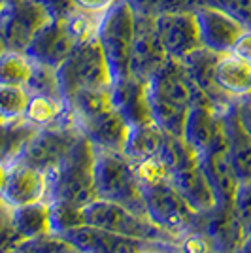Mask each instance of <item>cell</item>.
<instances>
[{"mask_svg":"<svg viewBox=\"0 0 251 253\" xmlns=\"http://www.w3.org/2000/svg\"><path fill=\"white\" fill-rule=\"evenodd\" d=\"M134 169L144 195L147 217L176 240L181 234L193 231L199 211L193 210L179 195L161 161L157 157L140 161L134 163Z\"/></svg>","mask_w":251,"mask_h":253,"instance_id":"1","label":"cell"},{"mask_svg":"<svg viewBox=\"0 0 251 253\" xmlns=\"http://www.w3.org/2000/svg\"><path fill=\"white\" fill-rule=\"evenodd\" d=\"M94 159L96 151L93 144L82 132L80 138L72 144V148L66 151L63 161L57 165V169L47 174L49 178L47 201L59 199L80 208H85L96 201Z\"/></svg>","mask_w":251,"mask_h":253,"instance_id":"2","label":"cell"},{"mask_svg":"<svg viewBox=\"0 0 251 253\" xmlns=\"http://www.w3.org/2000/svg\"><path fill=\"white\" fill-rule=\"evenodd\" d=\"M94 191L96 199L100 201L115 202L136 213L147 215L134 163L121 151H96Z\"/></svg>","mask_w":251,"mask_h":253,"instance_id":"3","label":"cell"},{"mask_svg":"<svg viewBox=\"0 0 251 253\" xmlns=\"http://www.w3.org/2000/svg\"><path fill=\"white\" fill-rule=\"evenodd\" d=\"M57 78L64 100L84 89H110L114 85L112 70L96 36L76 45L70 57L57 68Z\"/></svg>","mask_w":251,"mask_h":253,"instance_id":"4","label":"cell"},{"mask_svg":"<svg viewBox=\"0 0 251 253\" xmlns=\"http://www.w3.org/2000/svg\"><path fill=\"white\" fill-rule=\"evenodd\" d=\"M134 23H136V13L126 4V0H117L110 10L102 13L98 23L96 40L104 51L114 82L130 76Z\"/></svg>","mask_w":251,"mask_h":253,"instance_id":"5","label":"cell"},{"mask_svg":"<svg viewBox=\"0 0 251 253\" xmlns=\"http://www.w3.org/2000/svg\"><path fill=\"white\" fill-rule=\"evenodd\" d=\"M80 134H82L80 126L76 125V121L66 110V114L57 123L36 128L34 134L29 138V142L25 144V148L21 149L19 157L13 163L27 165L49 174L57 169V165L63 161L66 151L72 148V144L80 138Z\"/></svg>","mask_w":251,"mask_h":253,"instance_id":"6","label":"cell"},{"mask_svg":"<svg viewBox=\"0 0 251 253\" xmlns=\"http://www.w3.org/2000/svg\"><path fill=\"white\" fill-rule=\"evenodd\" d=\"M85 223L100 227L110 232L125 234L132 238H140L153 244H176V238L157 227L144 213H136L130 208H125L115 202L100 201L96 199L89 206L84 208Z\"/></svg>","mask_w":251,"mask_h":253,"instance_id":"7","label":"cell"},{"mask_svg":"<svg viewBox=\"0 0 251 253\" xmlns=\"http://www.w3.org/2000/svg\"><path fill=\"white\" fill-rule=\"evenodd\" d=\"M51 19L38 0H6L0 4V32L6 49L25 53L32 36Z\"/></svg>","mask_w":251,"mask_h":253,"instance_id":"8","label":"cell"},{"mask_svg":"<svg viewBox=\"0 0 251 253\" xmlns=\"http://www.w3.org/2000/svg\"><path fill=\"white\" fill-rule=\"evenodd\" d=\"M193 231L200 232L209 250L215 253H234L248 234L246 225L232 204H215L211 210L199 213Z\"/></svg>","mask_w":251,"mask_h":253,"instance_id":"9","label":"cell"},{"mask_svg":"<svg viewBox=\"0 0 251 253\" xmlns=\"http://www.w3.org/2000/svg\"><path fill=\"white\" fill-rule=\"evenodd\" d=\"M80 43L76 36L70 17L68 19H49L32 36L31 43L27 45L25 55L34 61L53 68H59L70 57V53Z\"/></svg>","mask_w":251,"mask_h":253,"instance_id":"10","label":"cell"},{"mask_svg":"<svg viewBox=\"0 0 251 253\" xmlns=\"http://www.w3.org/2000/svg\"><path fill=\"white\" fill-rule=\"evenodd\" d=\"M155 27L161 43L170 59H185L202 47L199 25L193 8L167 11L155 17Z\"/></svg>","mask_w":251,"mask_h":253,"instance_id":"11","label":"cell"},{"mask_svg":"<svg viewBox=\"0 0 251 253\" xmlns=\"http://www.w3.org/2000/svg\"><path fill=\"white\" fill-rule=\"evenodd\" d=\"M167 59L168 55L157 34L155 17L136 15L130 51V76L147 84L149 78L167 63Z\"/></svg>","mask_w":251,"mask_h":253,"instance_id":"12","label":"cell"},{"mask_svg":"<svg viewBox=\"0 0 251 253\" xmlns=\"http://www.w3.org/2000/svg\"><path fill=\"white\" fill-rule=\"evenodd\" d=\"M147 91L165 100L179 106H191L197 102H209V98L191 80L185 64L178 59H170L159 68L147 82Z\"/></svg>","mask_w":251,"mask_h":253,"instance_id":"13","label":"cell"},{"mask_svg":"<svg viewBox=\"0 0 251 253\" xmlns=\"http://www.w3.org/2000/svg\"><path fill=\"white\" fill-rule=\"evenodd\" d=\"M193 11L199 25L202 47H206L211 53L221 55V53L230 51L234 42L246 31L230 13L213 4H208V2L197 4Z\"/></svg>","mask_w":251,"mask_h":253,"instance_id":"14","label":"cell"},{"mask_svg":"<svg viewBox=\"0 0 251 253\" xmlns=\"http://www.w3.org/2000/svg\"><path fill=\"white\" fill-rule=\"evenodd\" d=\"M61 236H64L80 253H142L151 246H157L140 238L110 232L89 223H84Z\"/></svg>","mask_w":251,"mask_h":253,"instance_id":"15","label":"cell"},{"mask_svg":"<svg viewBox=\"0 0 251 253\" xmlns=\"http://www.w3.org/2000/svg\"><path fill=\"white\" fill-rule=\"evenodd\" d=\"M49 197V178L45 172L13 163L6 167V179L0 191V199L10 208L47 201Z\"/></svg>","mask_w":251,"mask_h":253,"instance_id":"16","label":"cell"},{"mask_svg":"<svg viewBox=\"0 0 251 253\" xmlns=\"http://www.w3.org/2000/svg\"><path fill=\"white\" fill-rule=\"evenodd\" d=\"M223 126L221 112L211 102L191 104L183 125V140L199 155L206 153Z\"/></svg>","mask_w":251,"mask_h":253,"instance_id":"17","label":"cell"},{"mask_svg":"<svg viewBox=\"0 0 251 253\" xmlns=\"http://www.w3.org/2000/svg\"><path fill=\"white\" fill-rule=\"evenodd\" d=\"M112 102L114 108L121 114L128 126L153 121L149 108V93L147 84L140 82L132 76H126L112 85Z\"/></svg>","mask_w":251,"mask_h":253,"instance_id":"18","label":"cell"},{"mask_svg":"<svg viewBox=\"0 0 251 253\" xmlns=\"http://www.w3.org/2000/svg\"><path fill=\"white\" fill-rule=\"evenodd\" d=\"M128 128H130L128 123L115 108L80 126V130L93 144L96 151H121V153L125 148Z\"/></svg>","mask_w":251,"mask_h":253,"instance_id":"19","label":"cell"},{"mask_svg":"<svg viewBox=\"0 0 251 253\" xmlns=\"http://www.w3.org/2000/svg\"><path fill=\"white\" fill-rule=\"evenodd\" d=\"M200 169L206 174L211 189L215 193L217 204H234L240 181L230 165L229 151L209 149L200 155Z\"/></svg>","mask_w":251,"mask_h":253,"instance_id":"20","label":"cell"},{"mask_svg":"<svg viewBox=\"0 0 251 253\" xmlns=\"http://www.w3.org/2000/svg\"><path fill=\"white\" fill-rule=\"evenodd\" d=\"M213 78L217 87L232 100H244L251 95V64L232 51L217 55Z\"/></svg>","mask_w":251,"mask_h":253,"instance_id":"21","label":"cell"},{"mask_svg":"<svg viewBox=\"0 0 251 253\" xmlns=\"http://www.w3.org/2000/svg\"><path fill=\"white\" fill-rule=\"evenodd\" d=\"M170 179H172L174 187L179 191V195L185 199V202L195 211L204 213V211L211 210L217 204L215 193L211 189L206 174L200 169V165L197 169L174 174V176H170Z\"/></svg>","mask_w":251,"mask_h":253,"instance_id":"22","label":"cell"},{"mask_svg":"<svg viewBox=\"0 0 251 253\" xmlns=\"http://www.w3.org/2000/svg\"><path fill=\"white\" fill-rule=\"evenodd\" d=\"M165 138H167L165 130L155 121H147V123L130 126L128 134H126L125 148H123V155L126 159H130L132 163L155 159L161 153Z\"/></svg>","mask_w":251,"mask_h":253,"instance_id":"23","label":"cell"},{"mask_svg":"<svg viewBox=\"0 0 251 253\" xmlns=\"http://www.w3.org/2000/svg\"><path fill=\"white\" fill-rule=\"evenodd\" d=\"M66 110L76 121V125L82 126L100 114L114 108L112 102V87L110 89H84L70 95L66 100Z\"/></svg>","mask_w":251,"mask_h":253,"instance_id":"24","label":"cell"},{"mask_svg":"<svg viewBox=\"0 0 251 253\" xmlns=\"http://www.w3.org/2000/svg\"><path fill=\"white\" fill-rule=\"evenodd\" d=\"M11 225L23 240L49 234L51 232L49 202L40 201L11 208Z\"/></svg>","mask_w":251,"mask_h":253,"instance_id":"25","label":"cell"},{"mask_svg":"<svg viewBox=\"0 0 251 253\" xmlns=\"http://www.w3.org/2000/svg\"><path fill=\"white\" fill-rule=\"evenodd\" d=\"M157 159L170 176L197 169L200 165V155L183 140V136H172V134H167Z\"/></svg>","mask_w":251,"mask_h":253,"instance_id":"26","label":"cell"},{"mask_svg":"<svg viewBox=\"0 0 251 253\" xmlns=\"http://www.w3.org/2000/svg\"><path fill=\"white\" fill-rule=\"evenodd\" d=\"M36 126L25 119L17 121H0V163L10 167L19 157L21 149L34 134Z\"/></svg>","mask_w":251,"mask_h":253,"instance_id":"27","label":"cell"},{"mask_svg":"<svg viewBox=\"0 0 251 253\" xmlns=\"http://www.w3.org/2000/svg\"><path fill=\"white\" fill-rule=\"evenodd\" d=\"M149 108H151V119L165 130V134L183 136V125L189 110L187 106H179L149 93Z\"/></svg>","mask_w":251,"mask_h":253,"instance_id":"28","label":"cell"},{"mask_svg":"<svg viewBox=\"0 0 251 253\" xmlns=\"http://www.w3.org/2000/svg\"><path fill=\"white\" fill-rule=\"evenodd\" d=\"M66 114V104L61 98H51L43 95H31L27 102V110L23 119L29 121L36 128L57 123Z\"/></svg>","mask_w":251,"mask_h":253,"instance_id":"29","label":"cell"},{"mask_svg":"<svg viewBox=\"0 0 251 253\" xmlns=\"http://www.w3.org/2000/svg\"><path fill=\"white\" fill-rule=\"evenodd\" d=\"M32 72V61L19 51H6L0 55V85H23L27 84Z\"/></svg>","mask_w":251,"mask_h":253,"instance_id":"30","label":"cell"},{"mask_svg":"<svg viewBox=\"0 0 251 253\" xmlns=\"http://www.w3.org/2000/svg\"><path fill=\"white\" fill-rule=\"evenodd\" d=\"M25 89L29 91V95H43L64 100L63 93H61V85H59V78H57V68L47 66V64L32 61V72L25 84Z\"/></svg>","mask_w":251,"mask_h":253,"instance_id":"31","label":"cell"},{"mask_svg":"<svg viewBox=\"0 0 251 253\" xmlns=\"http://www.w3.org/2000/svg\"><path fill=\"white\" fill-rule=\"evenodd\" d=\"M47 202H49V223L53 234H64L85 223L84 208L59 199H51Z\"/></svg>","mask_w":251,"mask_h":253,"instance_id":"32","label":"cell"},{"mask_svg":"<svg viewBox=\"0 0 251 253\" xmlns=\"http://www.w3.org/2000/svg\"><path fill=\"white\" fill-rule=\"evenodd\" d=\"M29 96L23 85H0V121L23 119Z\"/></svg>","mask_w":251,"mask_h":253,"instance_id":"33","label":"cell"},{"mask_svg":"<svg viewBox=\"0 0 251 253\" xmlns=\"http://www.w3.org/2000/svg\"><path fill=\"white\" fill-rule=\"evenodd\" d=\"M17 253H80L72 244L68 242L61 234H43L36 238L23 240L17 246Z\"/></svg>","mask_w":251,"mask_h":253,"instance_id":"34","label":"cell"},{"mask_svg":"<svg viewBox=\"0 0 251 253\" xmlns=\"http://www.w3.org/2000/svg\"><path fill=\"white\" fill-rule=\"evenodd\" d=\"M126 4L136 15H147V17H157L167 11L189 8L187 0H126Z\"/></svg>","mask_w":251,"mask_h":253,"instance_id":"35","label":"cell"},{"mask_svg":"<svg viewBox=\"0 0 251 253\" xmlns=\"http://www.w3.org/2000/svg\"><path fill=\"white\" fill-rule=\"evenodd\" d=\"M23 238L11 225V208L2 202L0 206V253H11L17 250Z\"/></svg>","mask_w":251,"mask_h":253,"instance_id":"36","label":"cell"},{"mask_svg":"<svg viewBox=\"0 0 251 253\" xmlns=\"http://www.w3.org/2000/svg\"><path fill=\"white\" fill-rule=\"evenodd\" d=\"M230 13L246 31H251V0H206Z\"/></svg>","mask_w":251,"mask_h":253,"instance_id":"37","label":"cell"},{"mask_svg":"<svg viewBox=\"0 0 251 253\" xmlns=\"http://www.w3.org/2000/svg\"><path fill=\"white\" fill-rule=\"evenodd\" d=\"M234 210L240 215L242 223L246 225V229H251V181L250 183H240L236 199H234Z\"/></svg>","mask_w":251,"mask_h":253,"instance_id":"38","label":"cell"},{"mask_svg":"<svg viewBox=\"0 0 251 253\" xmlns=\"http://www.w3.org/2000/svg\"><path fill=\"white\" fill-rule=\"evenodd\" d=\"M51 19H68L78 11L74 0H38Z\"/></svg>","mask_w":251,"mask_h":253,"instance_id":"39","label":"cell"},{"mask_svg":"<svg viewBox=\"0 0 251 253\" xmlns=\"http://www.w3.org/2000/svg\"><path fill=\"white\" fill-rule=\"evenodd\" d=\"M117 0H74L76 8L80 11H87V13H98L102 15L114 6Z\"/></svg>","mask_w":251,"mask_h":253,"instance_id":"40","label":"cell"},{"mask_svg":"<svg viewBox=\"0 0 251 253\" xmlns=\"http://www.w3.org/2000/svg\"><path fill=\"white\" fill-rule=\"evenodd\" d=\"M230 51L234 53V55H238V57H242L244 61H248V63L251 64V31L242 32L240 38L234 42Z\"/></svg>","mask_w":251,"mask_h":253,"instance_id":"41","label":"cell"},{"mask_svg":"<svg viewBox=\"0 0 251 253\" xmlns=\"http://www.w3.org/2000/svg\"><path fill=\"white\" fill-rule=\"evenodd\" d=\"M236 110H238L242 125L246 126V130L250 132L251 136V104L246 102V100H236Z\"/></svg>","mask_w":251,"mask_h":253,"instance_id":"42","label":"cell"},{"mask_svg":"<svg viewBox=\"0 0 251 253\" xmlns=\"http://www.w3.org/2000/svg\"><path fill=\"white\" fill-rule=\"evenodd\" d=\"M142 253H176V244H157L144 250Z\"/></svg>","mask_w":251,"mask_h":253,"instance_id":"43","label":"cell"},{"mask_svg":"<svg viewBox=\"0 0 251 253\" xmlns=\"http://www.w3.org/2000/svg\"><path fill=\"white\" fill-rule=\"evenodd\" d=\"M234 253H251V231H248V234L244 236V240H242L240 246L234 250Z\"/></svg>","mask_w":251,"mask_h":253,"instance_id":"44","label":"cell"},{"mask_svg":"<svg viewBox=\"0 0 251 253\" xmlns=\"http://www.w3.org/2000/svg\"><path fill=\"white\" fill-rule=\"evenodd\" d=\"M4 179H6V167L0 163V191L4 187Z\"/></svg>","mask_w":251,"mask_h":253,"instance_id":"45","label":"cell"},{"mask_svg":"<svg viewBox=\"0 0 251 253\" xmlns=\"http://www.w3.org/2000/svg\"><path fill=\"white\" fill-rule=\"evenodd\" d=\"M6 51V42H4V36H2V32H0V55Z\"/></svg>","mask_w":251,"mask_h":253,"instance_id":"46","label":"cell"},{"mask_svg":"<svg viewBox=\"0 0 251 253\" xmlns=\"http://www.w3.org/2000/svg\"><path fill=\"white\" fill-rule=\"evenodd\" d=\"M244 100H246V102H250V104H251V95L248 96V98H244Z\"/></svg>","mask_w":251,"mask_h":253,"instance_id":"47","label":"cell"},{"mask_svg":"<svg viewBox=\"0 0 251 253\" xmlns=\"http://www.w3.org/2000/svg\"><path fill=\"white\" fill-rule=\"evenodd\" d=\"M2 202H4V201H2V199H0V206H2Z\"/></svg>","mask_w":251,"mask_h":253,"instance_id":"48","label":"cell"},{"mask_svg":"<svg viewBox=\"0 0 251 253\" xmlns=\"http://www.w3.org/2000/svg\"><path fill=\"white\" fill-rule=\"evenodd\" d=\"M211 253H215V252H211Z\"/></svg>","mask_w":251,"mask_h":253,"instance_id":"49","label":"cell"}]
</instances>
